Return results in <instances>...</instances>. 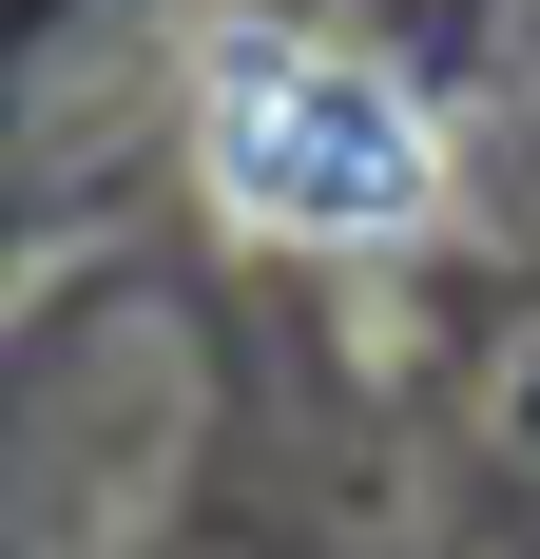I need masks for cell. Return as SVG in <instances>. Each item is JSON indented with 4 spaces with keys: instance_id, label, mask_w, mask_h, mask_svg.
I'll return each mask as SVG.
<instances>
[{
    "instance_id": "obj_1",
    "label": "cell",
    "mask_w": 540,
    "mask_h": 559,
    "mask_svg": "<svg viewBox=\"0 0 540 559\" xmlns=\"http://www.w3.org/2000/svg\"><path fill=\"white\" fill-rule=\"evenodd\" d=\"M193 174H213V213L270 231V251H406L444 213V116L348 39H251L193 58Z\"/></svg>"
}]
</instances>
